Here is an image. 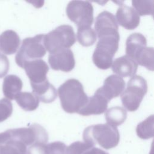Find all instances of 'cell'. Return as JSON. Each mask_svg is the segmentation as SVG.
<instances>
[{
	"instance_id": "cell-1",
	"label": "cell",
	"mask_w": 154,
	"mask_h": 154,
	"mask_svg": "<svg viewBox=\"0 0 154 154\" xmlns=\"http://www.w3.org/2000/svg\"><path fill=\"white\" fill-rule=\"evenodd\" d=\"M58 93L63 110L70 114L78 113L86 104L88 97L82 84L76 79H69L61 84Z\"/></svg>"
},
{
	"instance_id": "cell-2",
	"label": "cell",
	"mask_w": 154,
	"mask_h": 154,
	"mask_svg": "<svg viewBox=\"0 0 154 154\" xmlns=\"http://www.w3.org/2000/svg\"><path fill=\"white\" fill-rule=\"evenodd\" d=\"M85 142L92 146L98 143L108 149L117 145L120 135L117 128L108 123L98 124L86 128L83 133Z\"/></svg>"
},
{
	"instance_id": "cell-3",
	"label": "cell",
	"mask_w": 154,
	"mask_h": 154,
	"mask_svg": "<svg viewBox=\"0 0 154 154\" xmlns=\"http://www.w3.org/2000/svg\"><path fill=\"white\" fill-rule=\"evenodd\" d=\"M147 91L146 80L140 75H135L129 80L126 88L121 94L123 105L129 111L137 110Z\"/></svg>"
},
{
	"instance_id": "cell-4",
	"label": "cell",
	"mask_w": 154,
	"mask_h": 154,
	"mask_svg": "<svg viewBox=\"0 0 154 154\" xmlns=\"http://www.w3.org/2000/svg\"><path fill=\"white\" fill-rule=\"evenodd\" d=\"M75 42V32L72 26L69 25H60L47 34H45L44 44L49 54L69 48Z\"/></svg>"
},
{
	"instance_id": "cell-5",
	"label": "cell",
	"mask_w": 154,
	"mask_h": 154,
	"mask_svg": "<svg viewBox=\"0 0 154 154\" xmlns=\"http://www.w3.org/2000/svg\"><path fill=\"white\" fill-rule=\"evenodd\" d=\"M120 37L108 36L99 38L92 56L93 62L100 69L111 67L112 59L119 48Z\"/></svg>"
},
{
	"instance_id": "cell-6",
	"label": "cell",
	"mask_w": 154,
	"mask_h": 154,
	"mask_svg": "<svg viewBox=\"0 0 154 154\" xmlns=\"http://www.w3.org/2000/svg\"><path fill=\"white\" fill-rule=\"evenodd\" d=\"M45 34H37L23 40L22 45L15 57L16 64L22 67L26 61L40 59L45 55L46 49L44 44Z\"/></svg>"
},
{
	"instance_id": "cell-7",
	"label": "cell",
	"mask_w": 154,
	"mask_h": 154,
	"mask_svg": "<svg viewBox=\"0 0 154 154\" xmlns=\"http://www.w3.org/2000/svg\"><path fill=\"white\" fill-rule=\"evenodd\" d=\"M66 14L78 28L91 27L93 22V7L90 1H70L66 7Z\"/></svg>"
},
{
	"instance_id": "cell-8",
	"label": "cell",
	"mask_w": 154,
	"mask_h": 154,
	"mask_svg": "<svg viewBox=\"0 0 154 154\" xmlns=\"http://www.w3.org/2000/svg\"><path fill=\"white\" fill-rule=\"evenodd\" d=\"M94 29L99 38L108 36L120 37L116 17L108 11L100 13L96 17Z\"/></svg>"
},
{
	"instance_id": "cell-9",
	"label": "cell",
	"mask_w": 154,
	"mask_h": 154,
	"mask_svg": "<svg viewBox=\"0 0 154 154\" xmlns=\"http://www.w3.org/2000/svg\"><path fill=\"white\" fill-rule=\"evenodd\" d=\"M48 62L52 69L65 72L72 70L75 65L73 53L69 48L63 49L49 54Z\"/></svg>"
},
{
	"instance_id": "cell-10",
	"label": "cell",
	"mask_w": 154,
	"mask_h": 154,
	"mask_svg": "<svg viewBox=\"0 0 154 154\" xmlns=\"http://www.w3.org/2000/svg\"><path fill=\"white\" fill-rule=\"evenodd\" d=\"M26 147L13 135L11 129L0 133V154H26Z\"/></svg>"
},
{
	"instance_id": "cell-11",
	"label": "cell",
	"mask_w": 154,
	"mask_h": 154,
	"mask_svg": "<svg viewBox=\"0 0 154 154\" xmlns=\"http://www.w3.org/2000/svg\"><path fill=\"white\" fill-rule=\"evenodd\" d=\"M22 68L24 69L31 84H39L48 79L46 75L49 71V67L42 59L26 61Z\"/></svg>"
},
{
	"instance_id": "cell-12",
	"label": "cell",
	"mask_w": 154,
	"mask_h": 154,
	"mask_svg": "<svg viewBox=\"0 0 154 154\" xmlns=\"http://www.w3.org/2000/svg\"><path fill=\"white\" fill-rule=\"evenodd\" d=\"M108 102L106 97L97 90L93 96L88 98L86 104L78 111V114L82 116L101 114L106 110Z\"/></svg>"
},
{
	"instance_id": "cell-13",
	"label": "cell",
	"mask_w": 154,
	"mask_h": 154,
	"mask_svg": "<svg viewBox=\"0 0 154 154\" xmlns=\"http://www.w3.org/2000/svg\"><path fill=\"white\" fill-rule=\"evenodd\" d=\"M125 87V82L122 77L117 75H111L105 79L103 86L97 90L109 102L112 99L121 94Z\"/></svg>"
},
{
	"instance_id": "cell-14",
	"label": "cell",
	"mask_w": 154,
	"mask_h": 154,
	"mask_svg": "<svg viewBox=\"0 0 154 154\" xmlns=\"http://www.w3.org/2000/svg\"><path fill=\"white\" fill-rule=\"evenodd\" d=\"M116 17L119 24L126 29L132 30L140 24V16L131 7L122 4L117 9Z\"/></svg>"
},
{
	"instance_id": "cell-15",
	"label": "cell",
	"mask_w": 154,
	"mask_h": 154,
	"mask_svg": "<svg viewBox=\"0 0 154 154\" xmlns=\"http://www.w3.org/2000/svg\"><path fill=\"white\" fill-rule=\"evenodd\" d=\"M138 64L126 55L116 58L112 63V70L120 77H132L138 69Z\"/></svg>"
},
{
	"instance_id": "cell-16",
	"label": "cell",
	"mask_w": 154,
	"mask_h": 154,
	"mask_svg": "<svg viewBox=\"0 0 154 154\" xmlns=\"http://www.w3.org/2000/svg\"><path fill=\"white\" fill-rule=\"evenodd\" d=\"M20 43V37L13 30L8 29L0 35V52L11 55L17 51Z\"/></svg>"
},
{
	"instance_id": "cell-17",
	"label": "cell",
	"mask_w": 154,
	"mask_h": 154,
	"mask_svg": "<svg viewBox=\"0 0 154 154\" xmlns=\"http://www.w3.org/2000/svg\"><path fill=\"white\" fill-rule=\"evenodd\" d=\"M146 45V38L142 34L132 33L128 37L126 42V55L135 60L145 49Z\"/></svg>"
},
{
	"instance_id": "cell-18",
	"label": "cell",
	"mask_w": 154,
	"mask_h": 154,
	"mask_svg": "<svg viewBox=\"0 0 154 154\" xmlns=\"http://www.w3.org/2000/svg\"><path fill=\"white\" fill-rule=\"evenodd\" d=\"M32 93L34 94L39 100L43 103H49L54 102L57 97V91L48 79L39 84H31Z\"/></svg>"
},
{
	"instance_id": "cell-19",
	"label": "cell",
	"mask_w": 154,
	"mask_h": 154,
	"mask_svg": "<svg viewBox=\"0 0 154 154\" xmlns=\"http://www.w3.org/2000/svg\"><path fill=\"white\" fill-rule=\"evenodd\" d=\"M23 83L21 79L15 75L6 76L2 84L4 95L8 100H14L22 88Z\"/></svg>"
},
{
	"instance_id": "cell-20",
	"label": "cell",
	"mask_w": 154,
	"mask_h": 154,
	"mask_svg": "<svg viewBox=\"0 0 154 154\" xmlns=\"http://www.w3.org/2000/svg\"><path fill=\"white\" fill-rule=\"evenodd\" d=\"M15 100L19 106L26 111H32L36 109L40 102L37 97L30 92L19 93Z\"/></svg>"
},
{
	"instance_id": "cell-21",
	"label": "cell",
	"mask_w": 154,
	"mask_h": 154,
	"mask_svg": "<svg viewBox=\"0 0 154 154\" xmlns=\"http://www.w3.org/2000/svg\"><path fill=\"white\" fill-rule=\"evenodd\" d=\"M105 117L108 124L116 127L126 120L127 111L122 106H113L106 110Z\"/></svg>"
},
{
	"instance_id": "cell-22",
	"label": "cell",
	"mask_w": 154,
	"mask_h": 154,
	"mask_svg": "<svg viewBox=\"0 0 154 154\" xmlns=\"http://www.w3.org/2000/svg\"><path fill=\"white\" fill-rule=\"evenodd\" d=\"M76 38L78 42L83 46H90L96 41L97 35L91 27L78 28Z\"/></svg>"
},
{
	"instance_id": "cell-23",
	"label": "cell",
	"mask_w": 154,
	"mask_h": 154,
	"mask_svg": "<svg viewBox=\"0 0 154 154\" xmlns=\"http://www.w3.org/2000/svg\"><path fill=\"white\" fill-rule=\"evenodd\" d=\"M138 136L143 139H147L153 136V115H151L137 127Z\"/></svg>"
},
{
	"instance_id": "cell-24",
	"label": "cell",
	"mask_w": 154,
	"mask_h": 154,
	"mask_svg": "<svg viewBox=\"0 0 154 154\" xmlns=\"http://www.w3.org/2000/svg\"><path fill=\"white\" fill-rule=\"evenodd\" d=\"M140 66H144L148 70H153V48L146 47L143 51L135 60Z\"/></svg>"
},
{
	"instance_id": "cell-25",
	"label": "cell",
	"mask_w": 154,
	"mask_h": 154,
	"mask_svg": "<svg viewBox=\"0 0 154 154\" xmlns=\"http://www.w3.org/2000/svg\"><path fill=\"white\" fill-rule=\"evenodd\" d=\"M133 8L140 16L153 15L154 1H132Z\"/></svg>"
},
{
	"instance_id": "cell-26",
	"label": "cell",
	"mask_w": 154,
	"mask_h": 154,
	"mask_svg": "<svg viewBox=\"0 0 154 154\" xmlns=\"http://www.w3.org/2000/svg\"><path fill=\"white\" fill-rule=\"evenodd\" d=\"M13 112V105L7 98L0 99V122L9 118Z\"/></svg>"
},
{
	"instance_id": "cell-27",
	"label": "cell",
	"mask_w": 154,
	"mask_h": 154,
	"mask_svg": "<svg viewBox=\"0 0 154 154\" xmlns=\"http://www.w3.org/2000/svg\"><path fill=\"white\" fill-rule=\"evenodd\" d=\"M94 147L87 143L81 141H76L72 143L69 147H67V154H82V153L88 149Z\"/></svg>"
},
{
	"instance_id": "cell-28",
	"label": "cell",
	"mask_w": 154,
	"mask_h": 154,
	"mask_svg": "<svg viewBox=\"0 0 154 154\" xmlns=\"http://www.w3.org/2000/svg\"><path fill=\"white\" fill-rule=\"evenodd\" d=\"M10 68V63L8 58L0 53V78L4 77L8 73Z\"/></svg>"
},
{
	"instance_id": "cell-29",
	"label": "cell",
	"mask_w": 154,
	"mask_h": 154,
	"mask_svg": "<svg viewBox=\"0 0 154 154\" xmlns=\"http://www.w3.org/2000/svg\"><path fill=\"white\" fill-rule=\"evenodd\" d=\"M82 154H108L105 151L100 150V149L96 148L94 147H91L85 151H84Z\"/></svg>"
},
{
	"instance_id": "cell-30",
	"label": "cell",
	"mask_w": 154,
	"mask_h": 154,
	"mask_svg": "<svg viewBox=\"0 0 154 154\" xmlns=\"http://www.w3.org/2000/svg\"><path fill=\"white\" fill-rule=\"evenodd\" d=\"M26 154H27V153H26Z\"/></svg>"
}]
</instances>
